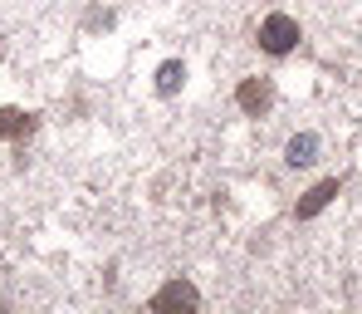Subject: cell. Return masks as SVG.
Listing matches in <instances>:
<instances>
[{"mask_svg": "<svg viewBox=\"0 0 362 314\" xmlns=\"http://www.w3.org/2000/svg\"><path fill=\"white\" fill-rule=\"evenodd\" d=\"M299 45V20L294 15H264L259 20V50L264 55H289Z\"/></svg>", "mask_w": 362, "mask_h": 314, "instance_id": "1", "label": "cell"}, {"mask_svg": "<svg viewBox=\"0 0 362 314\" xmlns=\"http://www.w3.org/2000/svg\"><path fill=\"white\" fill-rule=\"evenodd\" d=\"M201 310V290L191 280H167L152 295V314H196Z\"/></svg>", "mask_w": 362, "mask_h": 314, "instance_id": "2", "label": "cell"}, {"mask_svg": "<svg viewBox=\"0 0 362 314\" xmlns=\"http://www.w3.org/2000/svg\"><path fill=\"white\" fill-rule=\"evenodd\" d=\"M235 103H240L250 118L269 113V103H274V84H269V79H240V89H235Z\"/></svg>", "mask_w": 362, "mask_h": 314, "instance_id": "3", "label": "cell"}, {"mask_svg": "<svg viewBox=\"0 0 362 314\" xmlns=\"http://www.w3.org/2000/svg\"><path fill=\"white\" fill-rule=\"evenodd\" d=\"M333 196H338V177H328V182H318V187H308V191H303V201L294 206V216H299V221L318 216V211H323V206H328Z\"/></svg>", "mask_w": 362, "mask_h": 314, "instance_id": "4", "label": "cell"}, {"mask_svg": "<svg viewBox=\"0 0 362 314\" xmlns=\"http://www.w3.org/2000/svg\"><path fill=\"white\" fill-rule=\"evenodd\" d=\"M35 128V113H20V108H0V138H25Z\"/></svg>", "mask_w": 362, "mask_h": 314, "instance_id": "5", "label": "cell"}, {"mask_svg": "<svg viewBox=\"0 0 362 314\" xmlns=\"http://www.w3.org/2000/svg\"><path fill=\"white\" fill-rule=\"evenodd\" d=\"M181 79H186V69H181L177 60H167L162 69H157V94H162V99H167V94H177Z\"/></svg>", "mask_w": 362, "mask_h": 314, "instance_id": "6", "label": "cell"}, {"mask_svg": "<svg viewBox=\"0 0 362 314\" xmlns=\"http://www.w3.org/2000/svg\"><path fill=\"white\" fill-rule=\"evenodd\" d=\"M313 147H318V138H313V133H303V138H294V142H289V162H294V167H303V162H313Z\"/></svg>", "mask_w": 362, "mask_h": 314, "instance_id": "7", "label": "cell"}]
</instances>
